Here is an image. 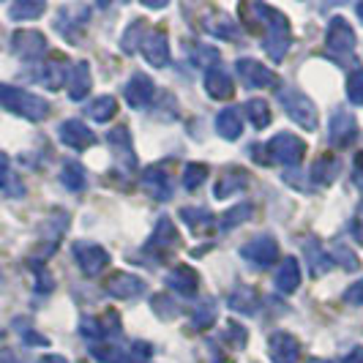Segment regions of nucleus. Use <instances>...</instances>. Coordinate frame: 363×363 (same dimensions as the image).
I'll return each mask as SVG.
<instances>
[{
	"label": "nucleus",
	"mask_w": 363,
	"mask_h": 363,
	"mask_svg": "<svg viewBox=\"0 0 363 363\" xmlns=\"http://www.w3.org/2000/svg\"><path fill=\"white\" fill-rule=\"evenodd\" d=\"M303 255H306V259H309V268H311V276H314V279L325 276V273L333 268V257L325 255L323 246H320L317 240H306V243H303Z\"/></svg>",
	"instance_id": "obj_23"
},
{
	"label": "nucleus",
	"mask_w": 363,
	"mask_h": 363,
	"mask_svg": "<svg viewBox=\"0 0 363 363\" xmlns=\"http://www.w3.org/2000/svg\"><path fill=\"white\" fill-rule=\"evenodd\" d=\"M178 243H181V235H178V230H175L172 218H169V216H162L159 221H156V230H153L150 240H147V249L169 252V249H175Z\"/></svg>",
	"instance_id": "obj_19"
},
{
	"label": "nucleus",
	"mask_w": 363,
	"mask_h": 363,
	"mask_svg": "<svg viewBox=\"0 0 363 363\" xmlns=\"http://www.w3.org/2000/svg\"><path fill=\"white\" fill-rule=\"evenodd\" d=\"M164 284L169 287V290L181 292V295H194L197 287H200V276L194 268H189V265H178V268H172V271L167 273V279H164Z\"/></svg>",
	"instance_id": "obj_17"
},
{
	"label": "nucleus",
	"mask_w": 363,
	"mask_h": 363,
	"mask_svg": "<svg viewBox=\"0 0 363 363\" xmlns=\"http://www.w3.org/2000/svg\"><path fill=\"white\" fill-rule=\"evenodd\" d=\"M202 30H205V33H211V36H216V38H227V41L240 38L238 25L227 17V14H211V17H205L202 19Z\"/></svg>",
	"instance_id": "obj_22"
},
{
	"label": "nucleus",
	"mask_w": 363,
	"mask_h": 363,
	"mask_svg": "<svg viewBox=\"0 0 363 363\" xmlns=\"http://www.w3.org/2000/svg\"><path fill=\"white\" fill-rule=\"evenodd\" d=\"M301 345L287 330H276L271 336V358L273 363H298Z\"/></svg>",
	"instance_id": "obj_15"
},
{
	"label": "nucleus",
	"mask_w": 363,
	"mask_h": 363,
	"mask_svg": "<svg viewBox=\"0 0 363 363\" xmlns=\"http://www.w3.org/2000/svg\"><path fill=\"white\" fill-rule=\"evenodd\" d=\"M246 115H249V121H252V126L255 128H268L273 121L271 107H268V101H262V99L246 101Z\"/></svg>",
	"instance_id": "obj_32"
},
{
	"label": "nucleus",
	"mask_w": 363,
	"mask_h": 363,
	"mask_svg": "<svg viewBox=\"0 0 363 363\" xmlns=\"http://www.w3.org/2000/svg\"><path fill=\"white\" fill-rule=\"evenodd\" d=\"M60 181L66 183L72 191H82L85 186H88V178H85V169L79 167L77 162H69L63 167V175H60Z\"/></svg>",
	"instance_id": "obj_35"
},
{
	"label": "nucleus",
	"mask_w": 363,
	"mask_h": 363,
	"mask_svg": "<svg viewBox=\"0 0 363 363\" xmlns=\"http://www.w3.org/2000/svg\"><path fill=\"white\" fill-rule=\"evenodd\" d=\"M44 11L41 3H28V6H14L11 9V17H38Z\"/></svg>",
	"instance_id": "obj_44"
},
{
	"label": "nucleus",
	"mask_w": 363,
	"mask_h": 363,
	"mask_svg": "<svg viewBox=\"0 0 363 363\" xmlns=\"http://www.w3.org/2000/svg\"><path fill=\"white\" fill-rule=\"evenodd\" d=\"M140 52H143V57H145L150 66H156V69H164V66L169 63V44H167V33H164L162 28L147 30L145 38H143V44H140Z\"/></svg>",
	"instance_id": "obj_9"
},
{
	"label": "nucleus",
	"mask_w": 363,
	"mask_h": 363,
	"mask_svg": "<svg viewBox=\"0 0 363 363\" xmlns=\"http://www.w3.org/2000/svg\"><path fill=\"white\" fill-rule=\"evenodd\" d=\"M145 22H140V19H134L131 25H128V30L123 33V38H121V50L123 52H134L137 50V44H143V38H145Z\"/></svg>",
	"instance_id": "obj_34"
},
{
	"label": "nucleus",
	"mask_w": 363,
	"mask_h": 363,
	"mask_svg": "<svg viewBox=\"0 0 363 363\" xmlns=\"http://www.w3.org/2000/svg\"><path fill=\"white\" fill-rule=\"evenodd\" d=\"M208 175H211L208 164H189L186 172H183V186H186L189 191H194V189H200L202 183L208 181Z\"/></svg>",
	"instance_id": "obj_36"
},
{
	"label": "nucleus",
	"mask_w": 363,
	"mask_h": 363,
	"mask_svg": "<svg viewBox=\"0 0 363 363\" xmlns=\"http://www.w3.org/2000/svg\"><path fill=\"white\" fill-rule=\"evenodd\" d=\"M238 77L243 79L246 88H276V74L262 66L259 60H252V57H240L235 63Z\"/></svg>",
	"instance_id": "obj_7"
},
{
	"label": "nucleus",
	"mask_w": 363,
	"mask_h": 363,
	"mask_svg": "<svg viewBox=\"0 0 363 363\" xmlns=\"http://www.w3.org/2000/svg\"><path fill=\"white\" fill-rule=\"evenodd\" d=\"M342 363H363V347H352Z\"/></svg>",
	"instance_id": "obj_47"
},
{
	"label": "nucleus",
	"mask_w": 363,
	"mask_h": 363,
	"mask_svg": "<svg viewBox=\"0 0 363 363\" xmlns=\"http://www.w3.org/2000/svg\"><path fill=\"white\" fill-rule=\"evenodd\" d=\"M143 186H145L147 197H153V200H172V181L162 164H153L143 172Z\"/></svg>",
	"instance_id": "obj_13"
},
{
	"label": "nucleus",
	"mask_w": 363,
	"mask_h": 363,
	"mask_svg": "<svg viewBox=\"0 0 363 363\" xmlns=\"http://www.w3.org/2000/svg\"><path fill=\"white\" fill-rule=\"evenodd\" d=\"M181 218L189 224V230H194V233H205L213 224V213L208 208H181Z\"/></svg>",
	"instance_id": "obj_30"
},
{
	"label": "nucleus",
	"mask_w": 363,
	"mask_h": 363,
	"mask_svg": "<svg viewBox=\"0 0 363 363\" xmlns=\"http://www.w3.org/2000/svg\"><path fill=\"white\" fill-rule=\"evenodd\" d=\"M279 101H281V107L287 109V115L301 128H306V131L317 128V107H314V101L306 93H301L298 88H281L279 91Z\"/></svg>",
	"instance_id": "obj_2"
},
{
	"label": "nucleus",
	"mask_w": 363,
	"mask_h": 363,
	"mask_svg": "<svg viewBox=\"0 0 363 363\" xmlns=\"http://www.w3.org/2000/svg\"><path fill=\"white\" fill-rule=\"evenodd\" d=\"M0 104H6L9 109H14V112L30 118V121H41L50 112L44 99L30 96V93L25 91H17V88H6V85H0Z\"/></svg>",
	"instance_id": "obj_4"
},
{
	"label": "nucleus",
	"mask_w": 363,
	"mask_h": 363,
	"mask_svg": "<svg viewBox=\"0 0 363 363\" xmlns=\"http://www.w3.org/2000/svg\"><path fill=\"white\" fill-rule=\"evenodd\" d=\"M230 309L240 311V314H255L259 309V295H257L255 287H246V284L235 287L230 295Z\"/></svg>",
	"instance_id": "obj_25"
},
{
	"label": "nucleus",
	"mask_w": 363,
	"mask_h": 363,
	"mask_svg": "<svg viewBox=\"0 0 363 363\" xmlns=\"http://www.w3.org/2000/svg\"><path fill=\"white\" fill-rule=\"evenodd\" d=\"M240 255L246 257L252 265L257 268H268L276 262V257H279V243L273 240V238H255V240H249L243 249H240Z\"/></svg>",
	"instance_id": "obj_10"
},
{
	"label": "nucleus",
	"mask_w": 363,
	"mask_h": 363,
	"mask_svg": "<svg viewBox=\"0 0 363 363\" xmlns=\"http://www.w3.org/2000/svg\"><path fill=\"white\" fill-rule=\"evenodd\" d=\"M347 99L355 107H363V69H352L347 77Z\"/></svg>",
	"instance_id": "obj_37"
},
{
	"label": "nucleus",
	"mask_w": 363,
	"mask_h": 363,
	"mask_svg": "<svg viewBox=\"0 0 363 363\" xmlns=\"http://www.w3.org/2000/svg\"><path fill=\"white\" fill-rule=\"evenodd\" d=\"M69 96L74 101L85 99L88 91H91V66L88 63H74V69L69 72Z\"/></svg>",
	"instance_id": "obj_24"
},
{
	"label": "nucleus",
	"mask_w": 363,
	"mask_h": 363,
	"mask_svg": "<svg viewBox=\"0 0 363 363\" xmlns=\"http://www.w3.org/2000/svg\"><path fill=\"white\" fill-rule=\"evenodd\" d=\"M352 235L358 243H363V202L358 205V213H355V221H352Z\"/></svg>",
	"instance_id": "obj_46"
},
{
	"label": "nucleus",
	"mask_w": 363,
	"mask_h": 363,
	"mask_svg": "<svg viewBox=\"0 0 363 363\" xmlns=\"http://www.w3.org/2000/svg\"><path fill=\"white\" fill-rule=\"evenodd\" d=\"M153 93H156V88H153V79H150V77H145L143 72L134 74L126 85H123V99H126V104L131 109L147 107V104H150V99H153Z\"/></svg>",
	"instance_id": "obj_12"
},
{
	"label": "nucleus",
	"mask_w": 363,
	"mask_h": 363,
	"mask_svg": "<svg viewBox=\"0 0 363 363\" xmlns=\"http://www.w3.org/2000/svg\"><path fill=\"white\" fill-rule=\"evenodd\" d=\"M249 216H252V205H249V202H240V205H235L233 211L224 213V218H221V230H233V227H238V224H243Z\"/></svg>",
	"instance_id": "obj_38"
},
{
	"label": "nucleus",
	"mask_w": 363,
	"mask_h": 363,
	"mask_svg": "<svg viewBox=\"0 0 363 363\" xmlns=\"http://www.w3.org/2000/svg\"><path fill=\"white\" fill-rule=\"evenodd\" d=\"M265 153H271L268 159L279 164H287V167H295V164L303 162V156H306V143L298 137V134H292V131H279L276 137H271V143L265 145Z\"/></svg>",
	"instance_id": "obj_3"
},
{
	"label": "nucleus",
	"mask_w": 363,
	"mask_h": 363,
	"mask_svg": "<svg viewBox=\"0 0 363 363\" xmlns=\"http://www.w3.org/2000/svg\"><path fill=\"white\" fill-rule=\"evenodd\" d=\"M342 172V164L336 156H323L320 162L314 164V169H311V178L314 183H320V186H330V183L336 181V175Z\"/></svg>",
	"instance_id": "obj_29"
},
{
	"label": "nucleus",
	"mask_w": 363,
	"mask_h": 363,
	"mask_svg": "<svg viewBox=\"0 0 363 363\" xmlns=\"http://www.w3.org/2000/svg\"><path fill=\"white\" fill-rule=\"evenodd\" d=\"M14 50L19 55H38L44 52V36L41 33H33V30H22L14 36Z\"/></svg>",
	"instance_id": "obj_33"
},
{
	"label": "nucleus",
	"mask_w": 363,
	"mask_h": 363,
	"mask_svg": "<svg viewBox=\"0 0 363 363\" xmlns=\"http://www.w3.org/2000/svg\"><path fill=\"white\" fill-rule=\"evenodd\" d=\"M301 287V262L295 257H287L276 271V290L290 295Z\"/></svg>",
	"instance_id": "obj_21"
},
{
	"label": "nucleus",
	"mask_w": 363,
	"mask_h": 363,
	"mask_svg": "<svg viewBox=\"0 0 363 363\" xmlns=\"http://www.w3.org/2000/svg\"><path fill=\"white\" fill-rule=\"evenodd\" d=\"M205 91L211 99H218V101H224V99H230L233 96V77L224 72L221 66H211V72L205 74Z\"/></svg>",
	"instance_id": "obj_20"
},
{
	"label": "nucleus",
	"mask_w": 363,
	"mask_h": 363,
	"mask_svg": "<svg viewBox=\"0 0 363 363\" xmlns=\"http://www.w3.org/2000/svg\"><path fill=\"white\" fill-rule=\"evenodd\" d=\"M355 186L363 191V153L355 159Z\"/></svg>",
	"instance_id": "obj_48"
},
{
	"label": "nucleus",
	"mask_w": 363,
	"mask_h": 363,
	"mask_svg": "<svg viewBox=\"0 0 363 363\" xmlns=\"http://www.w3.org/2000/svg\"><path fill=\"white\" fill-rule=\"evenodd\" d=\"M325 44L328 52H333L336 57H350V55L355 52V30L350 28V22L345 17L330 19Z\"/></svg>",
	"instance_id": "obj_5"
},
{
	"label": "nucleus",
	"mask_w": 363,
	"mask_h": 363,
	"mask_svg": "<svg viewBox=\"0 0 363 363\" xmlns=\"http://www.w3.org/2000/svg\"><path fill=\"white\" fill-rule=\"evenodd\" d=\"M150 306H153V311L162 317V320H172L175 314H178V306H175V301L172 298H167L164 292H159V295H153V301H150Z\"/></svg>",
	"instance_id": "obj_39"
},
{
	"label": "nucleus",
	"mask_w": 363,
	"mask_h": 363,
	"mask_svg": "<svg viewBox=\"0 0 363 363\" xmlns=\"http://www.w3.org/2000/svg\"><path fill=\"white\" fill-rule=\"evenodd\" d=\"M221 339H227V342L233 345V350H243L246 339H249V333H246V328L240 325V323H230V325L224 328Z\"/></svg>",
	"instance_id": "obj_40"
},
{
	"label": "nucleus",
	"mask_w": 363,
	"mask_h": 363,
	"mask_svg": "<svg viewBox=\"0 0 363 363\" xmlns=\"http://www.w3.org/2000/svg\"><path fill=\"white\" fill-rule=\"evenodd\" d=\"M104 290L112 298H118V301H131V298L143 295L145 281L140 276H134V273H112L107 279V284H104Z\"/></svg>",
	"instance_id": "obj_11"
},
{
	"label": "nucleus",
	"mask_w": 363,
	"mask_h": 363,
	"mask_svg": "<svg viewBox=\"0 0 363 363\" xmlns=\"http://www.w3.org/2000/svg\"><path fill=\"white\" fill-rule=\"evenodd\" d=\"M355 11H358V17L363 19V3H358V6H355Z\"/></svg>",
	"instance_id": "obj_50"
},
{
	"label": "nucleus",
	"mask_w": 363,
	"mask_h": 363,
	"mask_svg": "<svg viewBox=\"0 0 363 363\" xmlns=\"http://www.w3.org/2000/svg\"><path fill=\"white\" fill-rule=\"evenodd\" d=\"M60 140L74 150H85V147L96 145V134L82 121H66L60 126Z\"/></svg>",
	"instance_id": "obj_18"
},
{
	"label": "nucleus",
	"mask_w": 363,
	"mask_h": 363,
	"mask_svg": "<svg viewBox=\"0 0 363 363\" xmlns=\"http://www.w3.org/2000/svg\"><path fill=\"white\" fill-rule=\"evenodd\" d=\"M91 355L99 363H134L131 361V352H128V350L115 347V345H93Z\"/></svg>",
	"instance_id": "obj_31"
},
{
	"label": "nucleus",
	"mask_w": 363,
	"mask_h": 363,
	"mask_svg": "<svg viewBox=\"0 0 363 363\" xmlns=\"http://www.w3.org/2000/svg\"><path fill=\"white\" fill-rule=\"evenodd\" d=\"M328 131H330L328 137H330V145L333 147H347L358 140V123H355L352 112H347V109L333 112V118H330V128H328Z\"/></svg>",
	"instance_id": "obj_8"
},
{
	"label": "nucleus",
	"mask_w": 363,
	"mask_h": 363,
	"mask_svg": "<svg viewBox=\"0 0 363 363\" xmlns=\"http://www.w3.org/2000/svg\"><path fill=\"white\" fill-rule=\"evenodd\" d=\"M246 186H249V172L243 167H233L224 175H218L216 186H213V197L216 200H227L233 194H240Z\"/></svg>",
	"instance_id": "obj_14"
},
{
	"label": "nucleus",
	"mask_w": 363,
	"mask_h": 363,
	"mask_svg": "<svg viewBox=\"0 0 363 363\" xmlns=\"http://www.w3.org/2000/svg\"><path fill=\"white\" fill-rule=\"evenodd\" d=\"M85 112L96 123H107V121H112L118 115V99L115 96H99V99H93L91 104H88Z\"/></svg>",
	"instance_id": "obj_26"
},
{
	"label": "nucleus",
	"mask_w": 363,
	"mask_h": 363,
	"mask_svg": "<svg viewBox=\"0 0 363 363\" xmlns=\"http://www.w3.org/2000/svg\"><path fill=\"white\" fill-rule=\"evenodd\" d=\"M216 57H218V50H213V47H194V55H191L194 66H211Z\"/></svg>",
	"instance_id": "obj_42"
},
{
	"label": "nucleus",
	"mask_w": 363,
	"mask_h": 363,
	"mask_svg": "<svg viewBox=\"0 0 363 363\" xmlns=\"http://www.w3.org/2000/svg\"><path fill=\"white\" fill-rule=\"evenodd\" d=\"M107 143H109V147L115 150V156L121 159V164H123L126 169H134V167H137V153H134V145H131V134H128L126 126L112 128V131L107 134Z\"/></svg>",
	"instance_id": "obj_16"
},
{
	"label": "nucleus",
	"mask_w": 363,
	"mask_h": 363,
	"mask_svg": "<svg viewBox=\"0 0 363 363\" xmlns=\"http://www.w3.org/2000/svg\"><path fill=\"white\" fill-rule=\"evenodd\" d=\"M216 301L213 298H205V301H200L197 306H191V325H194V330H205V328H211L213 323H216Z\"/></svg>",
	"instance_id": "obj_28"
},
{
	"label": "nucleus",
	"mask_w": 363,
	"mask_h": 363,
	"mask_svg": "<svg viewBox=\"0 0 363 363\" xmlns=\"http://www.w3.org/2000/svg\"><path fill=\"white\" fill-rule=\"evenodd\" d=\"M255 11L259 14V22H265L268 33H265V41H262V50L271 60H284V55L290 50V22L284 19L281 11H276L265 3H255Z\"/></svg>",
	"instance_id": "obj_1"
},
{
	"label": "nucleus",
	"mask_w": 363,
	"mask_h": 363,
	"mask_svg": "<svg viewBox=\"0 0 363 363\" xmlns=\"http://www.w3.org/2000/svg\"><path fill=\"white\" fill-rule=\"evenodd\" d=\"M342 298H345V303H350V306H363V279L355 281V284H350Z\"/></svg>",
	"instance_id": "obj_43"
},
{
	"label": "nucleus",
	"mask_w": 363,
	"mask_h": 363,
	"mask_svg": "<svg viewBox=\"0 0 363 363\" xmlns=\"http://www.w3.org/2000/svg\"><path fill=\"white\" fill-rule=\"evenodd\" d=\"M216 131L224 140H238L240 131H243V121H240V112L238 109H221L216 118Z\"/></svg>",
	"instance_id": "obj_27"
},
{
	"label": "nucleus",
	"mask_w": 363,
	"mask_h": 363,
	"mask_svg": "<svg viewBox=\"0 0 363 363\" xmlns=\"http://www.w3.org/2000/svg\"><path fill=\"white\" fill-rule=\"evenodd\" d=\"M309 363H333V361H317V358H311Z\"/></svg>",
	"instance_id": "obj_51"
},
{
	"label": "nucleus",
	"mask_w": 363,
	"mask_h": 363,
	"mask_svg": "<svg viewBox=\"0 0 363 363\" xmlns=\"http://www.w3.org/2000/svg\"><path fill=\"white\" fill-rule=\"evenodd\" d=\"M333 257H336V259H345V262H342L345 271H358V268H361L358 255H355L350 246H345V243H336V246H333Z\"/></svg>",
	"instance_id": "obj_41"
},
{
	"label": "nucleus",
	"mask_w": 363,
	"mask_h": 363,
	"mask_svg": "<svg viewBox=\"0 0 363 363\" xmlns=\"http://www.w3.org/2000/svg\"><path fill=\"white\" fill-rule=\"evenodd\" d=\"M74 257H77V265L85 276H99L109 265L107 249H101L99 243H77L74 246Z\"/></svg>",
	"instance_id": "obj_6"
},
{
	"label": "nucleus",
	"mask_w": 363,
	"mask_h": 363,
	"mask_svg": "<svg viewBox=\"0 0 363 363\" xmlns=\"http://www.w3.org/2000/svg\"><path fill=\"white\" fill-rule=\"evenodd\" d=\"M134 350H128V352H131V361H143V358H150V345H147V342H134Z\"/></svg>",
	"instance_id": "obj_45"
},
{
	"label": "nucleus",
	"mask_w": 363,
	"mask_h": 363,
	"mask_svg": "<svg viewBox=\"0 0 363 363\" xmlns=\"http://www.w3.org/2000/svg\"><path fill=\"white\" fill-rule=\"evenodd\" d=\"M41 363H69V361H66V358H60V355H44Z\"/></svg>",
	"instance_id": "obj_49"
}]
</instances>
